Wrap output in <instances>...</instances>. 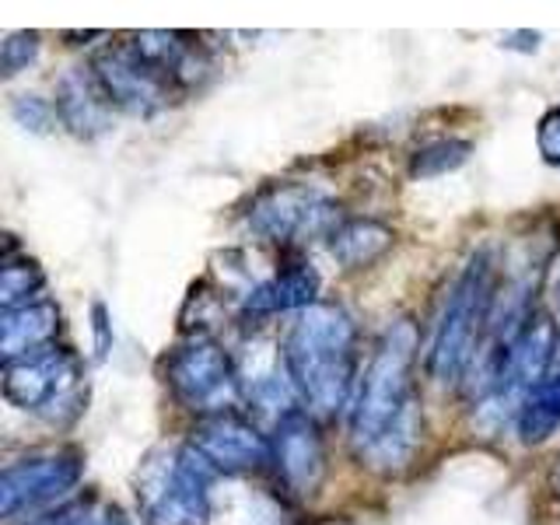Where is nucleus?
Returning a JSON list of instances; mask_svg holds the SVG:
<instances>
[{
  "mask_svg": "<svg viewBox=\"0 0 560 525\" xmlns=\"http://www.w3.org/2000/svg\"><path fill=\"white\" fill-rule=\"evenodd\" d=\"M210 469L186 445L154 448L137 472V508L144 525H210Z\"/></svg>",
  "mask_w": 560,
  "mask_h": 525,
  "instance_id": "4",
  "label": "nucleus"
},
{
  "mask_svg": "<svg viewBox=\"0 0 560 525\" xmlns=\"http://www.w3.org/2000/svg\"><path fill=\"white\" fill-rule=\"evenodd\" d=\"M165 382L175 402L200 417L232 410L238 396V368L232 354L207 332H197L168 350Z\"/></svg>",
  "mask_w": 560,
  "mask_h": 525,
  "instance_id": "8",
  "label": "nucleus"
},
{
  "mask_svg": "<svg viewBox=\"0 0 560 525\" xmlns=\"http://www.w3.org/2000/svg\"><path fill=\"white\" fill-rule=\"evenodd\" d=\"M92 525H133V522L127 518V512H122V508L109 504V508H102V512H95Z\"/></svg>",
  "mask_w": 560,
  "mask_h": 525,
  "instance_id": "24",
  "label": "nucleus"
},
{
  "mask_svg": "<svg viewBox=\"0 0 560 525\" xmlns=\"http://www.w3.org/2000/svg\"><path fill=\"white\" fill-rule=\"evenodd\" d=\"M92 74L113 109L130 116H154L186 95L179 78L165 70L154 57H148L133 43V35H127L122 43L105 46L92 60Z\"/></svg>",
  "mask_w": 560,
  "mask_h": 525,
  "instance_id": "7",
  "label": "nucleus"
},
{
  "mask_svg": "<svg viewBox=\"0 0 560 525\" xmlns=\"http://www.w3.org/2000/svg\"><path fill=\"white\" fill-rule=\"evenodd\" d=\"M270 463L277 469V480L291 490L294 498H312L326 477V445L315 417L305 410H288L277 420Z\"/></svg>",
  "mask_w": 560,
  "mask_h": 525,
  "instance_id": "11",
  "label": "nucleus"
},
{
  "mask_svg": "<svg viewBox=\"0 0 560 525\" xmlns=\"http://www.w3.org/2000/svg\"><path fill=\"white\" fill-rule=\"evenodd\" d=\"M557 350V326L547 315H529L525 326L508 340L501 350L477 361V407L483 413L501 417L504 410L522 413L525 399H529L542 382H547V368Z\"/></svg>",
  "mask_w": 560,
  "mask_h": 525,
  "instance_id": "5",
  "label": "nucleus"
},
{
  "mask_svg": "<svg viewBox=\"0 0 560 525\" xmlns=\"http://www.w3.org/2000/svg\"><path fill=\"white\" fill-rule=\"evenodd\" d=\"M189 445L214 472H253L270 463V442L253 420L235 410L200 417L189 434Z\"/></svg>",
  "mask_w": 560,
  "mask_h": 525,
  "instance_id": "12",
  "label": "nucleus"
},
{
  "mask_svg": "<svg viewBox=\"0 0 560 525\" xmlns=\"http://www.w3.org/2000/svg\"><path fill=\"white\" fill-rule=\"evenodd\" d=\"M393 242H396V235L385 224L358 218V221H343L332 228L329 249L343 267L358 270V267H368V262H375L382 253H389Z\"/></svg>",
  "mask_w": 560,
  "mask_h": 525,
  "instance_id": "16",
  "label": "nucleus"
},
{
  "mask_svg": "<svg viewBox=\"0 0 560 525\" xmlns=\"http://www.w3.org/2000/svg\"><path fill=\"white\" fill-rule=\"evenodd\" d=\"M57 113L67 130L78 137H98L109 130L113 122V105L98 88L92 67H74L57 88Z\"/></svg>",
  "mask_w": 560,
  "mask_h": 525,
  "instance_id": "13",
  "label": "nucleus"
},
{
  "mask_svg": "<svg viewBox=\"0 0 560 525\" xmlns=\"http://www.w3.org/2000/svg\"><path fill=\"white\" fill-rule=\"evenodd\" d=\"M332 221H337V203L308 183H277L262 189L249 207V228L262 242L277 245L308 242L329 232Z\"/></svg>",
  "mask_w": 560,
  "mask_h": 525,
  "instance_id": "9",
  "label": "nucleus"
},
{
  "mask_svg": "<svg viewBox=\"0 0 560 525\" xmlns=\"http://www.w3.org/2000/svg\"><path fill=\"white\" fill-rule=\"evenodd\" d=\"M536 148H539V154H542V162L560 168V105H553V109H547V116L539 119Z\"/></svg>",
  "mask_w": 560,
  "mask_h": 525,
  "instance_id": "21",
  "label": "nucleus"
},
{
  "mask_svg": "<svg viewBox=\"0 0 560 525\" xmlns=\"http://www.w3.org/2000/svg\"><path fill=\"white\" fill-rule=\"evenodd\" d=\"M4 396L25 413L67 420L84 410V364L74 350L46 347L39 354L4 361Z\"/></svg>",
  "mask_w": 560,
  "mask_h": 525,
  "instance_id": "6",
  "label": "nucleus"
},
{
  "mask_svg": "<svg viewBox=\"0 0 560 525\" xmlns=\"http://www.w3.org/2000/svg\"><path fill=\"white\" fill-rule=\"evenodd\" d=\"M43 284H46V277H43L39 262L28 259V256H22V259L8 256L4 270H0V305H4V312L32 305L35 291H39Z\"/></svg>",
  "mask_w": 560,
  "mask_h": 525,
  "instance_id": "18",
  "label": "nucleus"
},
{
  "mask_svg": "<svg viewBox=\"0 0 560 525\" xmlns=\"http://www.w3.org/2000/svg\"><path fill=\"white\" fill-rule=\"evenodd\" d=\"M84 477V455L78 448H57L25 455L0 472V515L18 518L35 508L67 498Z\"/></svg>",
  "mask_w": 560,
  "mask_h": 525,
  "instance_id": "10",
  "label": "nucleus"
},
{
  "mask_svg": "<svg viewBox=\"0 0 560 525\" xmlns=\"http://www.w3.org/2000/svg\"><path fill=\"white\" fill-rule=\"evenodd\" d=\"M472 144L469 140H434V144L420 148L410 162V175L413 179H438V175L455 172L459 165H466Z\"/></svg>",
  "mask_w": 560,
  "mask_h": 525,
  "instance_id": "19",
  "label": "nucleus"
},
{
  "mask_svg": "<svg viewBox=\"0 0 560 525\" xmlns=\"http://www.w3.org/2000/svg\"><path fill=\"white\" fill-rule=\"evenodd\" d=\"M315 294H319V273H315L308 262H291V267H280L273 277H267L262 284H256L245 294L242 312L245 315H277V312H305L315 305Z\"/></svg>",
  "mask_w": 560,
  "mask_h": 525,
  "instance_id": "14",
  "label": "nucleus"
},
{
  "mask_svg": "<svg viewBox=\"0 0 560 525\" xmlns=\"http://www.w3.org/2000/svg\"><path fill=\"white\" fill-rule=\"evenodd\" d=\"M43 35L39 32H11L4 46H0V70H4V78H14L28 70V63L39 57V43Z\"/></svg>",
  "mask_w": 560,
  "mask_h": 525,
  "instance_id": "20",
  "label": "nucleus"
},
{
  "mask_svg": "<svg viewBox=\"0 0 560 525\" xmlns=\"http://www.w3.org/2000/svg\"><path fill=\"white\" fill-rule=\"evenodd\" d=\"M515 428L525 445H539V442H547L553 431H560V372L550 375L529 399H525L522 413L515 417Z\"/></svg>",
  "mask_w": 560,
  "mask_h": 525,
  "instance_id": "17",
  "label": "nucleus"
},
{
  "mask_svg": "<svg viewBox=\"0 0 560 525\" xmlns=\"http://www.w3.org/2000/svg\"><path fill=\"white\" fill-rule=\"evenodd\" d=\"M284 372L308 413L337 417L354 402L358 326L340 305H312L298 312L284 340Z\"/></svg>",
  "mask_w": 560,
  "mask_h": 525,
  "instance_id": "2",
  "label": "nucleus"
},
{
  "mask_svg": "<svg viewBox=\"0 0 560 525\" xmlns=\"http://www.w3.org/2000/svg\"><path fill=\"white\" fill-rule=\"evenodd\" d=\"M14 119L28 130H49L52 122V109L39 98V95H22L14 102Z\"/></svg>",
  "mask_w": 560,
  "mask_h": 525,
  "instance_id": "23",
  "label": "nucleus"
},
{
  "mask_svg": "<svg viewBox=\"0 0 560 525\" xmlns=\"http://www.w3.org/2000/svg\"><path fill=\"white\" fill-rule=\"evenodd\" d=\"M60 332V308L52 302H32L22 308H8L0 315V350L4 361H18L52 347Z\"/></svg>",
  "mask_w": 560,
  "mask_h": 525,
  "instance_id": "15",
  "label": "nucleus"
},
{
  "mask_svg": "<svg viewBox=\"0 0 560 525\" xmlns=\"http://www.w3.org/2000/svg\"><path fill=\"white\" fill-rule=\"evenodd\" d=\"M95 518V508L88 501H70L63 508H57V512H46L39 518H32L25 525H92Z\"/></svg>",
  "mask_w": 560,
  "mask_h": 525,
  "instance_id": "22",
  "label": "nucleus"
},
{
  "mask_svg": "<svg viewBox=\"0 0 560 525\" xmlns=\"http://www.w3.org/2000/svg\"><path fill=\"white\" fill-rule=\"evenodd\" d=\"M553 490H557V494H560V466L553 469Z\"/></svg>",
  "mask_w": 560,
  "mask_h": 525,
  "instance_id": "25",
  "label": "nucleus"
},
{
  "mask_svg": "<svg viewBox=\"0 0 560 525\" xmlns=\"http://www.w3.org/2000/svg\"><path fill=\"white\" fill-rule=\"evenodd\" d=\"M494 302H498V267H494V253L483 245V249H477L466 259L463 273L448 288L442 315H438L431 350H428V372L434 382L455 385L472 368V361L480 358V343L483 332L490 329Z\"/></svg>",
  "mask_w": 560,
  "mask_h": 525,
  "instance_id": "3",
  "label": "nucleus"
},
{
  "mask_svg": "<svg viewBox=\"0 0 560 525\" xmlns=\"http://www.w3.org/2000/svg\"><path fill=\"white\" fill-rule=\"evenodd\" d=\"M420 431L417 329L410 319H396L375 343L350 402V448L361 466L396 472L413 459Z\"/></svg>",
  "mask_w": 560,
  "mask_h": 525,
  "instance_id": "1",
  "label": "nucleus"
}]
</instances>
